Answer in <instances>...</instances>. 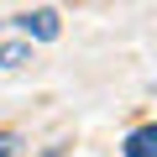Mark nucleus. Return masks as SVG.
Listing matches in <instances>:
<instances>
[{
    "instance_id": "f03ea898",
    "label": "nucleus",
    "mask_w": 157,
    "mask_h": 157,
    "mask_svg": "<svg viewBox=\"0 0 157 157\" xmlns=\"http://www.w3.org/2000/svg\"><path fill=\"white\" fill-rule=\"evenodd\" d=\"M121 152H126V157H157V121H152V126H136Z\"/></svg>"
},
{
    "instance_id": "7ed1b4c3",
    "label": "nucleus",
    "mask_w": 157,
    "mask_h": 157,
    "mask_svg": "<svg viewBox=\"0 0 157 157\" xmlns=\"http://www.w3.org/2000/svg\"><path fill=\"white\" fill-rule=\"evenodd\" d=\"M32 58V47H21V42H6V47H0V68H21Z\"/></svg>"
},
{
    "instance_id": "f257e3e1",
    "label": "nucleus",
    "mask_w": 157,
    "mask_h": 157,
    "mask_svg": "<svg viewBox=\"0 0 157 157\" xmlns=\"http://www.w3.org/2000/svg\"><path fill=\"white\" fill-rule=\"evenodd\" d=\"M16 26H21L26 37L52 42V37H58V11H47V6H42V11H21V16H16Z\"/></svg>"
},
{
    "instance_id": "20e7f679",
    "label": "nucleus",
    "mask_w": 157,
    "mask_h": 157,
    "mask_svg": "<svg viewBox=\"0 0 157 157\" xmlns=\"http://www.w3.org/2000/svg\"><path fill=\"white\" fill-rule=\"evenodd\" d=\"M16 152V136H6V131H0V157H11Z\"/></svg>"
}]
</instances>
